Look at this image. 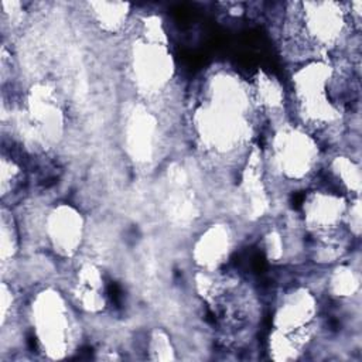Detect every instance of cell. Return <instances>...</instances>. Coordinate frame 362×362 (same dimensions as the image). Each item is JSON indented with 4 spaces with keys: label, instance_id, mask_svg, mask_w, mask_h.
Returning a JSON list of instances; mask_svg holds the SVG:
<instances>
[{
    "label": "cell",
    "instance_id": "1",
    "mask_svg": "<svg viewBox=\"0 0 362 362\" xmlns=\"http://www.w3.org/2000/svg\"><path fill=\"white\" fill-rule=\"evenodd\" d=\"M181 124L202 170L236 177L259 144L263 120L250 81L226 65H214L188 90Z\"/></svg>",
    "mask_w": 362,
    "mask_h": 362
},
{
    "label": "cell",
    "instance_id": "2",
    "mask_svg": "<svg viewBox=\"0 0 362 362\" xmlns=\"http://www.w3.org/2000/svg\"><path fill=\"white\" fill-rule=\"evenodd\" d=\"M352 75L345 58L293 62L286 86L288 116L325 144L339 140L352 116Z\"/></svg>",
    "mask_w": 362,
    "mask_h": 362
},
{
    "label": "cell",
    "instance_id": "3",
    "mask_svg": "<svg viewBox=\"0 0 362 362\" xmlns=\"http://www.w3.org/2000/svg\"><path fill=\"white\" fill-rule=\"evenodd\" d=\"M122 68L129 96L168 110L177 92L178 68L160 14L137 13L122 41Z\"/></svg>",
    "mask_w": 362,
    "mask_h": 362
},
{
    "label": "cell",
    "instance_id": "4",
    "mask_svg": "<svg viewBox=\"0 0 362 362\" xmlns=\"http://www.w3.org/2000/svg\"><path fill=\"white\" fill-rule=\"evenodd\" d=\"M361 24L349 1H290L280 13V41L291 62L307 58H345L359 37Z\"/></svg>",
    "mask_w": 362,
    "mask_h": 362
},
{
    "label": "cell",
    "instance_id": "5",
    "mask_svg": "<svg viewBox=\"0 0 362 362\" xmlns=\"http://www.w3.org/2000/svg\"><path fill=\"white\" fill-rule=\"evenodd\" d=\"M1 123L10 140L27 153L42 156L59 148L69 129V113L52 79L35 78L24 88L3 93Z\"/></svg>",
    "mask_w": 362,
    "mask_h": 362
},
{
    "label": "cell",
    "instance_id": "6",
    "mask_svg": "<svg viewBox=\"0 0 362 362\" xmlns=\"http://www.w3.org/2000/svg\"><path fill=\"white\" fill-rule=\"evenodd\" d=\"M262 133V164L273 195L304 191L317 181L328 151L318 136L290 116L266 123Z\"/></svg>",
    "mask_w": 362,
    "mask_h": 362
},
{
    "label": "cell",
    "instance_id": "7",
    "mask_svg": "<svg viewBox=\"0 0 362 362\" xmlns=\"http://www.w3.org/2000/svg\"><path fill=\"white\" fill-rule=\"evenodd\" d=\"M23 325L41 358L65 359L81 348L83 317L58 281H41L25 296Z\"/></svg>",
    "mask_w": 362,
    "mask_h": 362
},
{
    "label": "cell",
    "instance_id": "8",
    "mask_svg": "<svg viewBox=\"0 0 362 362\" xmlns=\"http://www.w3.org/2000/svg\"><path fill=\"white\" fill-rule=\"evenodd\" d=\"M320 284L296 281L281 288L272 307L267 352L274 361H296L311 352L324 325Z\"/></svg>",
    "mask_w": 362,
    "mask_h": 362
},
{
    "label": "cell",
    "instance_id": "9",
    "mask_svg": "<svg viewBox=\"0 0 362 362\" xmlns=\"http://www.w3.org/2000/svg\"><path fill=\"white\" fill-rule=\"evenodd\" d=\"M14 209L24 246L34 242L48 257L65 267L83 255L89 226L86 215L75 204L54 201L27 205L23 201Z\"/></svg>",
    "mask_w": 362,
    "mask_h": 362
},
{
    "label": "cell",
    "instance_id": "10",
    "mask_svg": "<svg viewBox=\"0 0 362 362\" xmlns=\"http://www.w3.org/2000/svg\"><path fill=\"white\" fill-rule=\"evenodd\" d=\"M165 109L127 96L117 117V140L124 160L139 174L158 170L168 154L170 122Z\"/></svg>",
    "mask_w": 362,
    "mask_h": 362
},
{
    "label": "cell",
    "instance_id": "11",
    "mask_svg": "<svg viewBox=\"0 0 362 362\" xmlns=\"http://www.w3.org/2000/svg\"><path fill=\"white\" fill-rule=\"evenodd\" d=\"M59 281L83 318H99L113 304L109 274L98 259L85 253L68 264Z\"/></svg>",
    "mask_w": 362,
    "mask_h": 362
},
{
    "label": "cell",
    "instance_id": "12",
    "mask_svg": "<svg viewBox=\"0 0 362 362\" xmlns=\"http://www.w3.org/2000/svg\"><path fill=\"white\" fill-rule=\"evenodd\" d=\"M239 238V226L229 215L199 222L192 229L188 245V259L194 272H218L229 267Z\"/></svg>",
    "mask_w": 362,
    "mask_h": 362
},
{
    "label": "cell",
    "instance_id": "13",
    "mask_svg": "<svg viewBox=\"0 0 362 362\" xmlns=\"http://www.w3.org/2000/svg\"><path fill=\"white\" fill-rule=\"evenodd\" d=\"M79 8L89 30L119 42L130 33L137 17L134 6L126 1H83Z\"/></svg>",
    "mask_w": 362,
    "mask_h": 362
},
{
    "label": "cell",
    "instance_id": "14",
    "mask_svg": "<svg viewBox=\"0 0 362 362\" xmlns=\"http://www.w3.org/2000/svg\"><path fill=\"white\" fill-rule=\"evenodd\" d=\"M327 187L349 199L361 197L362 175L358 156L345 148L327 151L321 173L317 178Z\"/></svg>",
    "mask_w": 362,
    "mask_h": 362
},
{
    "label": "cell",
    "instance_id": "15",
    "mask_svg": "<svg viewBox=\"0 0 362 362\" xmlns=\"http://www.w3.org/2000/svg\"><path fill=\"white\" fill-rule=\"evenodd\" d=\"M320 290L324 300L338 307L349 305L359 301L361 294V272L352 260V255L332 266L325 267L320 281Z\"/></svg>",
    "mask_w": 362,
    "mask_h": 362
},
{
    "label": "cell",
    "instance_id": "16",
    "mask_svg": "<svg viewBox=\"0 0 362 362\" xmlns=\"http://www.w3.org/2000/svg\"><path fill=\"white\" fill-rule=\"evenodd\" d=\"M10 146L1 143L0 154V195L1 205L17 208L23 201L28 175L24 160L16 150V144L8 139Z\"/></svg>",
    "mask_w": 362,
    "mask_h": 362
},
{
    "label": "cell",
    "instance_id": "17",
    "mask_svg": "<svg viewBox=\"0 0 362 362\" xmlns=\"http://www.w3.org/2000/svg\"><path fill=\"white\" fill-rule=\"evenodd\" d=\"M24 249L23 233L14 208L1 205L0 221V260L1 277L13 279Z\"/></svg>",
    "mask_w": 362,
    "mask_h": 362
},
{
    "label": "cell",
    "instance_id": "18",
    "mask_svg": "<svg viewBox=\"0 0 362 362\" xmlns=\"http://www.w3.org/2000/svg\"><path fill=\"white\" fill-rule=\"evenodd\" d=\"M146 352L150 359L173 361L177 359V346L170 332L163 327H154L146 338Z\"/></svg>",
    "mask_w": 362,
    "mask_h": 362
}]
</instances>
